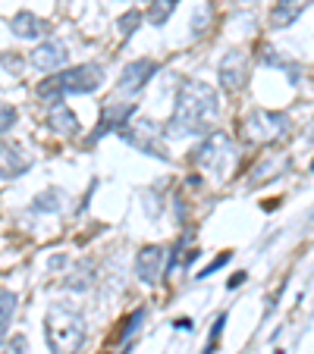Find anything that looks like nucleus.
<instances>
[{"instance_id":"nucleus-20","label":"nucleus","mask_w":314,"mask_h":354,"mask_svg":"<svg viewBox=\"0 0 314 354\" xmlns=\"http://www.w3.org/2000/svg\"><path fill=\"white\" fill-rule=\"evenodd\" d=\"M141 19H145V13H139V10H129V13H123L120 22H116V26H120V35H123V38H129V35H132L135 28L141 26Z\"/></svg>"},{"instance_id":"nucleus-4","label":"nucleus","mask_w":314,"mask_h":354,"mask_svg":"<svg viewBox=\"0 0 314 354\" xmlns=\"http://www.w3.org/2000/svg\"><path fill=\"white\" fill-rule=\"evenodd\" d=\"M233 160H236V145L227 132H220V129H214L211 135H204V141L195 147V154H192L195 167L204 169V173L214 176V179H223L227 169L233 167Z\"/></svg>"},{"instance_id":"nucleus-12","label":"nucleus","mask_w":314,"mask_h":354,"mask_svg":"<svg viewBox=\"0 0 314 354\" xmlns=\"http://www.w3.org/2000/svg\"><path fill=\"white\" fill-rule=\"evenodd\" d=\"M7 26L16 38H26V41H41V38H47V35L54 32L51 22L41 19V16H35V13H28V10H19L16 16H10Z\"/></svg>"},{"instance_id":"nucleus-8","label":"nucleus","mask_w":314,"mask_h":354,"mask_svg":"<svg viewBox=\"0 0 314 354\" xmlns=\"http://www.w3.org/2000/svg\"><path fill=\"white\" fill-rule=\"evenodd\" d=\"M248 73H252L248 57L242 50H227L220 57V63H217V82H220V88L227 94H239L248 85Z\"/></svg>"},{"instance_id":"nucleus-24","label":"nucleus","mask_w":314,"mask_h":354,"mask_svg":"<svg viewBox=\"0 0 314 354\" xmlns=\"http://www.w3.org/2000/svg\"><path fill=\"white\" fill-rule=\"evenodd\" d=\"M13 122H16V110L10 107V104H3V126H0V132L7 135L10 129H13Z\"/></svg>"},{"instance_id":"nucleus-9","label":"nucleus","mask_w":314,"mask_h":354,"mask_svg":"<svg viewBox=\"0 0 314 354\" xmlns=\"http://www.w3.org/2000/svg\"><path fill=\"white\" fill-rule=\"evenodd\" d=\"M28 63H32L38 73H60L69 63V50L63 41H41L32 54H28Z\"/></svg>"},{"instance_id":"nucleus-21","label":"nucleus","mask_w":314,"mask_h":354,"mask_svg":"<svg viewBox=\"0 0 314 354\" xmlns=\"http://www.w3.org/2000/svg\"><path fill=\"white\" fill-rule=\"evenodd\" d=\"M3 354H28V339L26 335H7L3 339Z\"/></svg>"},{"instance_id":"nucleus-7","label":"nucleus","mask_w":314,"mask_h":354,"mask_svg":"<svg viewBox=\"0 0 314 354\" xmlns=\"http://www.w3.org/2000/svg\"><path fill=\"white\" fill-rule=\"evenodd\" d=\"M170 251L161 245H145L135 254V276H139V282H145V286H157V282L164 279V276L170 273Z\"/></svg>"},{"instance_id":"nucleus-23","label":"nucleus","mask_w":314,"mask_h":354,"mask_svg":"<svg viewBox=\"0 0 314 354\" xmlns=\"http://www.w3.org/2000/svg\"><path fill=\"white\" fill-rule=\"evenodd\" d=\"M141 320H145V310H141V308L132 310V314H129V320H126V326H123V333H120V339H129V335L141 326Z\"/></svg>"},{"instance_id":"nucleus-17","label":"nucleus","mask_w":314,"mask_h":354,"mask_svg":"<svg viewBox=\"0 0 314 354\" xmlns=\"http://www.w3.org/2000/svg\"><path fill=\"white\" fill-rule=\"evenodd\" d=\"M91 286H94V267L88 261H79L73 273L63 279V288H69V292H88Z\"/></svg>"},{"instance_id":"nucleus-27","label":"nucleus","mask_w":314,"mask_h":354,"mask_svg":"<svg viewBox=\"0 0 314 354\" xmlns=\"http://www.w3.org/2000/svg\"><path fill=\"white\" fill-rule=\"evenodd\" d=\"M242 282H245V273H239V276H233V279H229V288H236V286H242Z\"/></svg>"},{"instance_id":"nucleus-26","label":"nucleus","mask_w":314,"mask_h":354,"mask_svg":"<svg viewBox=\"0 0 314 354\" xmlns=\"http://www.w3.org/2000/svg\"><path fill=\"white\" fill-rule=\"evenodd\" d=\"M192 326H195L192 320H176V329H182V333H186V329H189V333H192Z\"/></svg>"},{"instance_id":"nucleus-5","label":"nucleus","mask_w":314,"mask_h":354,"mask_svg":"<svg viewBox=\"0 0 314 354\" xmlns=\"http://www.w3.org/2000/svg\"><path fill=\"white\" fill-rule=\"evenodd\" d=\"M239 132L248 145H274L289 132V116L280 110H248L239 122Z\"/></svg>"},{"instance_id":"nucleus-15","label":"nucleus","mask_w":314,"mask_h":354,"mask_svg":"<svg viewBox=\"0 0 314 354\" xmlns=\"http://www.w3.org/2000/svg\"><path fill=\"white\" fill-rule=\"evenodd\" d=\"M311 7V0H277L270 10V28H289L299 22V16Z\"/></svg>"},{"instance_id":"nucleus-13","label":"nucleus","mask_w":314,"mask_h":354,"mask_svg":"<svg viewBox=\"0 0 314 354\" xmlns=\"http://www.w3.org/2000/svg\"><path fill=\"white\" fill-rule=\"evenodd\" d=\"M28 169H32V157L19 145L3 141V147H0V173H3V179H19Z\"/></svg>"},{"instance_id":"nucleus-2","label":"nucleus","mask_w":314,"mask_h":354,"mask_svg":"<svg viewBox=\"0 0 314 354\" xmlns=\"http://www.w3.org/2000/svg\"><path fill=\"white\" fill-rule=\"evenodd\" d=\"M88 339L85 317L73 308L54 304L44 317V342L51 354H79Z\"/></svg>"},{"instance_id":"nucleus-19","label":"nucleus","mask_w":314,"mask_h":354,"mask_svg":"<svg viewBox=\"0 0 314 354\" xmlns=\"http://www.w3.org/2000/svg\"><path fill=\"white\" fill-rule=\"evenodd\" d=\"M0 308H3V314H0V333L10 335V326H13L16 308H19V298H16V292L3 288V295H0Z\"/></svg>"},{"instance_id":"nucleus-3","label":"nucleus","mask_w":314,"mask_h":354,"mask_svg":"<svg viewBox=\"0 0 314 354\" xmlns=\"http://www.w3.org/2000/svg\"><path fill=\"white\" fill-rule=\"evenodd\" d=\"M104 85V69L98 63H79L67 66L57 75H47L38 85L41 100H63V94H91Z\"/></svg>"},{"instance_id":"nucleus-16","label":"nucleus","mask_w":314,"mask_h":354,"mask_svg":"<svg viewBox=\"0 0 314 354\" xmlns=\"http://www.w3.org/2000/svg\"><path fill=\"white\" fill-rule=\"evenodd\" d=\"M67 201H69V194L63 188H44L41 194H35L32 214H60L67 207Z\"/></svg>"},{"instance_id":"nucleus-1","label":"nucleus","mask_w":314,"mask_h":354,"mask_svg":"<svg viewBox=\"0 0 314 354\" xmlns=\"http://www.w3.org/2000/svg\"><path fill=\"white\" fill-rule=\"evenodd\" d=\"M217 116H220V94L214 91V85H207V82H201V79H186V82H180L173 113H170L164 132H167L170 138L211 135Z\"/></svg>"},{"instance_id":"nucleus-18","label":"nucleus","mask_w":314,"mask_h":354,"mask_svg":"<svg viewBox=\"0 0 314 354\" xmlns=\"http://www.w3.org/2000/svg\"><path fill=\"white\" fill-rule=\"evenodd\" d=\"M176 3L180 0H151V7H148V13H145V19L151 22L154 28H161L164 22L173 16V10H176Z\"/></svg>"},{"instance_id":"nucleus-6","label":"nucleus","mask_w":314,"mask_h":354,"mask_svg":"<svg viewBox=\"0 0 314 354\" xmlns=\"http://www.w3.org/2000/svg\"><path fill=\"white\" fill-rule=\"evenodd\" d=\"M164 135L167 132H164L161 126H154L151 120H132L120 132V138L126 141V145H132L135 151H141V154H151V157H157V160L167 163L170 151H167V145H164Z\"/></svg>"},{"instance_id":"nucleus-11","label":"nucleus","mask_w":314,"mask_h":354,"mask_svg":"<svg viewBox=\"0 0 314 354\" xmlns=\"http://www.w3.org/2000/svg\"><path fill=\"white\" fill-rule=\"evenodd\" d=\"M135 116V104H104L101 110V120H98V129H94L91 141L104 138L107 132H123V129L132 122Z\"/></svg>"},{"instance_id":"nucleus-25","label":"nucleus","mask_w":314,"mask_h":354,"mask_svg":"<svg viewBox=\"0 0 314 354\" xmlns=\"http://www.w3.org/2000/svg\"><path fill=\"white\" fill-rule=\"evenodd\" d=\"M10 69H13V73H19V60H10V54H3V73H10Z\"/></svg>"},{"instance_id":"nucleus-29","label":"nucleus","mask_w":314,"mask_h":354,"mask_svg":"<svg viewBox=\"0 0 314 354\" xmlns=\"http://www.w3.org/2000/svg\"><path fill=\"white\" fill-rule=\"evenodd\" d=\"M311 173H314V163H311Z\"/></svg>"},{"instance_id":"nucleus-28","label":"nucleus","mask_w":314,"mask_h":354,"mask_svg":"<svg viewBox=\"0 0 314 354\" xmlns=\"http://www.w3.org/2000/svg\"><path fill=\"white\" fill-rule=\"evenodd\" d=\"M214 348H217V342L211 339V342H207V348H204V351H201V354H214Z\"/></svg>"},{"instance_id":"nucleus-14","label":"nucleus","mask_w":314,"mask_h":354,"mask_svg":"<svg viewBox=\"0 0 314 354\" xmlns=\"http://www.w3.org/2000/svg\"><path fill=\"white\" fill-rule=\"evenodd\" d=\"M47 126L54 129L57 135H63V138H73V135L79 132V116H76L73 107H67L63 100H54L51 110H47Z\"/></svg>"},{"instance_id":"nucleus-30","label":"nucleus","mask_w":314,"mask_h":354,"mask_svg":"<svg viewBox=\"0 0 314 354\" xmlns=\"http://www.w3.org/2000/svg\"><path fill=\"white\" fill-rule=\"evenodd\" d=\"M311 216H314V214H311Z\"/></svg>"},{"instance_id":"nucleus-22","label":"nucleus","mask_w":314,"mask_h":354,"mask_svg":"<svg viewBox=\"0 0 314 354\" xmlns=\"http://www.w3.org/2000/svg\"><path fill=\"white\" fill-rule=\"evenodd\" d=\"M229 257H233V254H229V251H223V254L217 257V261H211L204 270H198V276H195V279H207V276H214L217 270H223V267H227V263H229Z\"/></svg>"},{"instance_id":"nucleus-10","label":"nucleus","mask_w":314,"mask_h":354,"mask_svg":"<svg viewBox=\"0 0 314 354\" xmlns=\"http://www.w3.org/2000/svg\"><path fill=\"white\" fill-rule=\"evenodd\" d=\"M157 69H161V66H157L154 60H148V57L126 63V66H123V73H120V82H116V88H120L123 94H139L141 88H145L148 82L157 75Z\"/></svg>"}]
</instances>
